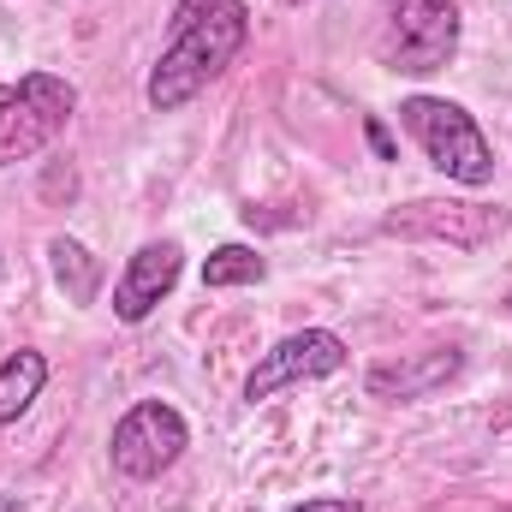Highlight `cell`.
<instances>
[{
    "instance_id": "obj_4",
    "label": "cell",
    "mask_w": 512,
    "mask_h": 512,
    "mask_svg": "<svg viewBox=\"0 0 512 512\" xmlns=\"http://www.w3.org/2000/svg\"><path fill=\"white\" fill-rule=\"evenodd\" d=\"M459 54V6L453 0H393L382 36V60L393 72L429 78Z\"/></svg>"
},
{
    "instance_id": "obj_7",
    "label": "cell",
    "mask_w": 512,
    "mask_h": 512,
    "mask_svg": "<svg viewBox=\"0 0 512 512\" xmlns=\"http://www.w3.org/2000/svg\"><path fill=\"white\" fill-rule=\"evenodd\" d=\"M334 370H346V340L328 334V328H304V334H286L280 346H268V352L256 358V370L245 376V399L262 405V399H274V393H286V387L322 382V376H334Z\"/></svg>"
},
{
    "instance_id": "obj_1",
    "label": "cell",
    "mask_w": 512,
    "mask_h": 512,
    "mask_svg": "<svg viewBox=\"0 0 512 512\" xmlns=\"http://www.w3.org/2000/svg\"><path fill=\"white\" fill-rule=\"evenodd\" d=\"M245 36H251V12H245L239 0H227V6H215L209 18H197L191 30H179V36L167 42V54L155 60V72H149V90H143L149 108H155V114H173V108L197 102V96L239 60Z\"/></svg>"
},
{
    "instance_id": "obj_9",
    "label": "cell",
    "mask_w": 512,
    "mask_h": 512,
    "mask_svg": "<svg viewBox=\"0 0 512 512\" xmlns=\"http://www.w3.org/2000/svg\"><path fill=\"white\" fill-rule=\"evenodd\" d=\"M453 376H459V352H453V346H435V352H411V358H399V364H376V370L364 376V387H370V399L411 405V399L441 393Z\"/></svg>"
},
{
    "instance_id": "obj_18",
    "label": "cell",
    "mask_w": 512,
    "mask_h": 512,
    "mask_svg": "<svg viewBox=\"0 0 512 512\" xmlns=\"http://www.w3.org/2000/svg\"><path fill=\"white\" fill-rule=\"evenodd\" d=\"M507 310H512V298H507Z\"/></svg>"
},
{
    "instance_id": "obj_5",
    "label": "cell",
    "mask_w": 512,
    "mask_h": 512,
    "mask_svg": "<svg viewBox=\"0 0 512 512\" xmlns=\"http://www.w3.org/2000/svg\"><path fill=\"white\" fill-rule=\"evenodd\" d=\"M387 239H435L453 251H483L507 233V215L495 203H453V197H417L382 215Z\"/></svg>"
},
{
    "instance_id": "obj_14",
    "label": "cell",
    "mask_w": 512,
    "mask_h": 512,
    "mask_svg": "<svg viewBox=\"0 0 512 512\" xmlns=\"http://www.w3.org/2000/svg\"><path fill=\"white\" fill-rule=\"evenodd\" d=\"M286 512H364L358 501H346V495H316V501H298V507Z\"/></svg>"
},
{
    "instance_id": "obj_12",
    "label": "cell",
    "mask_w": 512,
    "mask_h": 512,
    "mask_svg": "<svg viewBox=\"0 0 512 512\" xmlns=\"http://www.w3.org/2000/svg\"><path fill=\"white\" fill-rule=\"evenodd\" d=\"M262 274H268V262L251 245H221V251H209V262H203V286L209 292H221V286H256Z\"/></svg>"
},
{
    "instance_id": "obj_11",
    "label": "cell",
    "mask_w": 512,
    "mask_h": 512,
    "mask_svg": "<svg viewBox=\"0 0 512 512\" xmlns=\"http://www.w3.org/2000/svg\"><path fill=\"white\" fill-rule=\"evenodd\" d=\"M48 262H54V280H60V292L72 298V304H96V292H102V262L84 251L78 239H54L48 245Z\"/></svg>"
},
{
    "instance_id": "obj_16",
    "label": "cell",
    "mask_w": 512,
    "mask_h": 512,
    "mask_svg": "<svg viewBox=\"0 0 512 512\" xmlns=\"http://www.w3.org/2000/svg\"><path fill=\"white\" fill-rule=\"evenodd\" d=\"M0 512H18V501H12V495H0Z\"/></svg>"
},
{
    "instance_id": "obj_3",
    "label": "cell",
    "mask_w": 512,
    "mask_h": 512,
    "mask_svg": "<svg viewBox=\"0 0 512 512\" xmlns=\"http://www.w3.org/2000/svg\"><path fill=\"white\" fill-rule=\"evenodd\" d=\"M78 108V90L54 72H30L18 84H0V167H18L42 155Z\"/></svg>"
},
{
    "instance_id": "obj_15",
    "label": "cell",
    "mask_w": 512,
    "mask_h": 512,
    "mask_svg": "<svg viewBox=\"0 0 512 512\" xmlns=\"http://www.w3.org/2000/svg\"><path fill=\"white\" fill-rule=\"evenodd\" d=\"M364 137H370V149H376L382 161H393V137H387V126H382V120H364Z\"/></svg>"
},
{
    "instance_id": "obj_8",
    "label": "cell",
    "mask_w": 512,
    "mask_h": 512,
    "mask_svg": "<svg viewBox=\"0 0 512 512\" xmlns=\"http://www.w3.org/2000/svg\"><path fill=\"white\" fill-rule=\"evenodd\" d=\"M179 268H185V251H179L173 239H149V245L126 262V274L114 280V316H120V322H143V316L179 286Z\"/></svg>"
},
{
    "instance_id": "obj_6",
    "label": "cell",
    "mask_w": 512,
    "mask_h": 512,
    "mask_svg": "<svg viewBox=\"0 0 512 512\" xmlns=\"http://www.w3.org/2000/svg\"><path fill=\"white\" fill-rule=\"evenodd\" d=\"M185 441H191V429H185V417L167 405V399H137L126 417L114 423V465L137 477V483H149V477H161V471H173L179 465V453H185Z\"/></svg>"
},
{
    "instance_id": "obj_2",
    "label": "cell",
    "mask_w": 512,
    "mask_h": 512,
    "mask_svg": "<svg viewBox=\"0 0 512 512\" xmlns=\"http://www.w3.org/2000/svg\"><path fill=\"white\" fill-rule=\"evenodd\" d=\"M399 126L417 137V149L453 179V185H489L495 179V149L489 137L477 131V120L459 108V102H441V96H411L399 102Z\"/></svg>"
},
{
    "instance_id": "obj_10",
    "label": "cell",
    "mask_w": 512,
    "mask_h": 512,
    "mask_svg": "<svg viewBox=\"0 0 512 512\" xmlns=\"http://www.w3.org/2000/svg\"><path fill=\"white\" fill-rule=\"evenodd\" d=\"M42 382H48V358L30 352V346H18V352L0 364V423H18V417L36 405Z\"/></svg>"
},
{
    "instance_id": "obj_13",
    "label": "cell",
    "mask_w": 512,
    "mask_h": 512,
    "mask_svg": "<svg viewBox=\"0 0 512 512\" xmlns=\"http://www.w3.org/2000/svg\"><path fill=\"white\" fill-rule=\"evenodd\" d=\"M215 6H227V0H179V6H173V36H179V30H191L197 18H209Z\"/></svg>"
},
{
    "instance_id": "obj_17",
    "label": "cell",
    "mask_w": 512,
    "mask_h": 512,
    "mask_svg": "<svg viewBox=\"0 0 512 512\" xmlns=\"http://www.w3.org/2000/svg\"><path fill=\"white\" fill-rule=\"evenodd\" d=\"M286 6H304V0H286Z\"/></svg>"
}]
</instances>
